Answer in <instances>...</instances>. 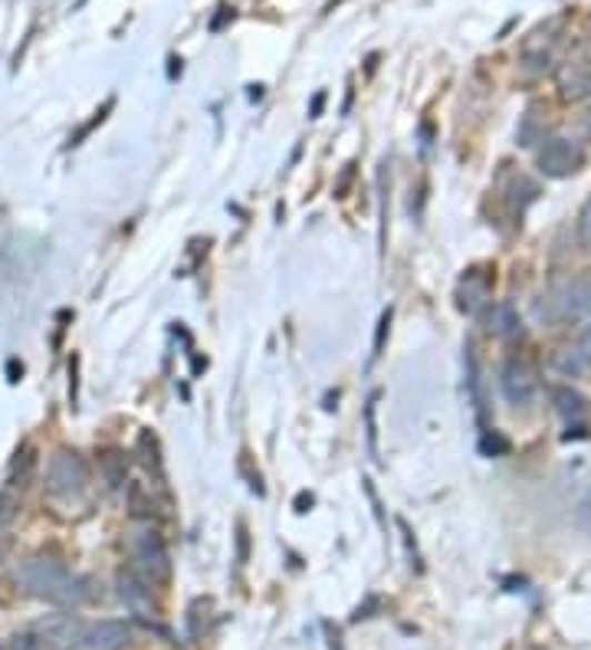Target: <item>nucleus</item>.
<instances>
[{"instance_id":"f257e3e1","label":"nucleus","mask_w":591,"mask_h":650,"mask_svg":"<svg viewBox=\"0 0 591 650\" xmlns=\"http://www.w3.org/2000/svg\"><path fill=\"white\" fill-rule=\"evenodd\" d=\"M17 584L40 598V601H50V604H82L89 601V581L86 578H76L63 559L57 556H33L27 562H20L17 569Z\"/></svg>"},{"instance_id":"f03ea898","label":"nucleus","mask_w":591,"mask_h":650,"mask_svg":"<svg viewBox=\"0 0 591 650\" xmlns=\"http://www.w3.org/2000/svg\"><path fill=\"white\" fill-rule=\"evenodd\" d=\"M129 556L136 562L132 569L146 578L148 584H164L171 578V556L154 526H136L129 532Z\"/></svg>"},{"instance_id":"7ed1b4c3","label":"nucleus","mask_w":591,"mask_h":650,"mask_svg":"<svg viewBox=\"0 0 591 650\" xmlns=\"http://www.w3.org/2000/svg\"><path fill=\"white\" fill-rule=\"evenodd\" d=\"M559 47H562V17H552L539 23L519 47V67L529 76H542L552 63H559Z\"/></svg>"},{"instance_id":"20e7f679","label":"nucleus","mask_w":591,"mask_h":650,"mask_svg":"<svg viewBox=\"0 0 591 650\" xmlns=\"http://www.w3.org/2000/svg\"><path fill=\"white\" fill-rule=\"evenodd\" d=\"M86 483H89L86 460L70 447H60L50 457V467H47V493L53 500H76V497L86 493Z\"/></svg>"},{"instance_id":"39448f33","label":"nucleus","mask_w":591,"mask_h":650,"mask_svg":"<svg viewBox=\"0 0 591 650\" xmlns=\"http://www.w3.org/2000/svg\"><path fill=\"white\" fill-rule=\"evenodd\" d=\"M549 319L565 322V326L591 322V270H582L579 277H572L569 283H562L552 292Z\"/></svg>"},{"instance_id":"423d86ee","label":"nucleus","mask_w":591,"mask_h":650,"mask_svg":"<svg viewBox=\"0 0 591 650\" xmlns=\"http://www.w3.org/2000/svg\"><path fill=\"white\" fill-rule=\"evenodd\" d=\"M535 164L545 178H572L585 164V151L579 148V142H572L565 136H552L539 144Z\"/></svg>"},{"instance_id":"0eeeda50","label":"nucleus","mask_w":591,"mask_h":650,"mask_svg":"<svg viewBox=\"0 0 591 650\" xmlns=\"http://www.w3.org/2000/svg\"><path fill=\"white\" fill-rule=\"evenodd\" d=\"M500 388L517 411H529L539 398V374L525 359H510L500 371Z\"/></svg>"},{"instance_id":"6e6552de","label":"nucleus","mask_w":591,"mask_h":650,"mask_svg":"<svg viewBox=\"0 0 591 650\" xmlns=\"http://www.w3.org/2000/svg\"><path fill=\"white\" fill-rule=\"evenodd\" d=\"M37 634L47 644V650H76L82 648L86 624H82V618H76L70 611H60V614H47L37 624Z\"/></svg>"},{"instance_id":"1a4fd4ad","label":"nucleus","mask_w":591,"mask_h":650,"mask_svg":"<svg viewBox=\"0 0 591 650\" xmlns=\"http://www.w3.org/2000/svg\"><path fill=\"white\" fill-rule=\"evenodd\" d=\"M116 588H119V598L126 601V608L136 618H142V621H154L158 618V604L151 598V584L136 569H119Z\"/></svg>"},{"instance_id":"9d476101","label":"nucleus","mask_w":591,"mask_h":650,"mask_svg":"<svg viewBox=\"0 0 591 650\" xmlns=\"http://www.w3.org/2000/svg\"><path fill=\"white\" fill-rule=\"evenodd\" d=\"M555 82H559V96L565 102H579L591 92V60L585 53H572L555 67Z\"/></svg>"},{"instance_id":"9b49d317","label":"nucleus","mask_w":591,"mask_h":650,"mask_svg":"<svg viewBox=\"0 0 591 650\" xmlns=\"http://www.w3.org/2000/svg\"><path fill=\"white\" fill-rule=\"evenodd\" d=\"M132 644V628L126 621H99L86 624L82 648L86 650H122Z\"/></svg>"},{"instance_id":"f8f14e48","label":"nucleus","mask_w":591,"mask_h":650,"mask_svg":"<svg viewBox=\"0 0 591 650\" xmlns=\"http://www.w3.org/2000/svg\"><path fill=\"white\" fill-rule=\"evenodd\" d=\"M99 470H102V480H106V487H109L112 493H119V490L129 487V453H126V450H119V447L102 450Z\"/></svg>"},{"instance_id":"ddd939ff","label":"nucleus","mask_w":591,"mask_h":650,"mask_svg":"<svg viewBox=\"0 0 591 650\" xmlns=\"http://www.w3.org/2000/svg\"><path fill=\"white\" fill-rule=\"evenodd\" d=\"M552 404H555V411H559L569 424H579V421H585V414H589L585 394H579V391L569 388V384H555V388H552Z\"/></svg>"},{"instance_id":"4468645a","label":"nucleus","mask_w":591,"mask_h":650,"mask_svg":"<svg viewBox=\"0 0 591 650\" xmlns=\"http://www.w3.org/2000/svg\"><path fill=\"white\" fill-rule=\"evenodd\" d=\"M490 326H493V332H497L500 339H517L519 332H522V322H519L517 309H513L510 302H500V306H493Z\"/></svg>"},{"instance_id":"2eb2a0df","label":"nucleus","mask_w":591,"mask_h":650,"mask_svg":"<svg viewBox=\"0 0 591 650\" xmlns=\"http://www.w3.org/2000/svg\"><path fill=\"white\" fill-rule=\"evenodd\" d=\"M487 296H490V283H487V280L477 283L473 277H467V283L460 289V309H463V312H477V309L487 302Z\"/></svg>"},{"instance_id":"dca6fc26","label":"nucleus","mask_w":591,"mask_h":650,"mask_svg":"<svg viewBox=\"0 0 591 650\" xmlns=\"http://www.w3.org/2000/svg\"><path fill=\"white\" fill-rule=\"evenodd\" d=\"M555 368L562 371V374H582L585 371V361L582 356L575 352V346H569V349H562V352H555Z\"/></svg>"},{"instance_id":"f3484780","label":"nucleus","mask_w":591,"mask_h":650,"mask_svg":"<svg viewBox=\"0 0 591 650\" xmlns=\"http://www.w3.org/2000/svg\"><path fill=\"white\" fill-rule=\"evenodd\" d=\"M20 516V500L10 490H0V532L10 529Z\"/></svg>"},{"instance_id":"a211bd4d","label":"nucleus","mask_w":591,"mask_h":650,"mask_svg":"<svg viewBox=\"0 0 591 650\" xmlns=\"http://www.w3.org/2000/svg\"><path fill=\"white\" fill-rule=\"evenodd\" d=\"M139 450L146 453L142 457V463H146L148 470H154V473H161V457H158V440L151 437L148 431L139 433Z\"/></svg>"},{"instance_id":"6ab92c4d","label":"nucleus","mask_w":591,"mask_h":650,"mask_svg":"<svg viewBox=\"0 0 591 650\" xmlns=\"http://www.w3.org/2000/svg\"><path fill=\"white\" fill-rule=\"evenodd\" d=\"M0 650H47V644L40 641V634H37V631H20V634L7 638V644H3Z\"/></svg>"},{"instance_id":"aec40b11","label":"nucleus","mask_w":591,"mask_h":650,"mask_svg":"<svg viewBox=\"0 0 591 650\" xmlns=\"http://www.w3.org/2000/svg\"><path fill=\"white\" fill-rule=\"evenodd\" d=\"M374 414H378V391L369 398V404H365V428H369V453L378 460V421H374Z\"/></svg>"},{"instance_id":"412c9836","label":"nucleus","mask_w":591,"mask_h":650,"mask_svg":"<svg viewBox=\"0 0 591 650\" xmlns=\"http://www.w3.org/2000/svg\"><path fill=\"white\" fill-rule=\"evenodd\" d=\"M575 233H579V243L591 250V198L582 204V211H579V223H575Z\"/></svg>"},{"instance_id":"4be33fe9","label":"nucleus","mask_w":591,"mask_h":650,"mask_svg":"<svg viewBox=\"0 0 591 650\" xmlns=\"http://www.w3.org/2000/svg\"><path fill=\"white\" fill-rule=\"evenodd\" d=\"M388 329H391V309H384V312H381V319H378V332H374V352H371V359H381V352H384V339H388Z\"/></svg>"},{"instance_id":"5701e85b","label":"nucleus","mask_w":591,"mask_h":650,"mask_svg":"<svg viewBox=\"0 0 591 650\" xmlns=\"http://www.w3.org/2000/svg\"><path fill=\"white\" fill-rule=\"evenodd\" d=\"M575 352L582 356V361H585V368H591V326L585 329V336L579 339V346H575Z\"/></svg>"},{"instance_id":"b1692460","label":"nucleus","mask_w":591,"mask_h":650,"mask_svg":"<svg viewBox=\"0 0 591 650\" xmlns=\"http://www.w3.org/2000/svg\"><path fill=\"white\" fill-rule=\"evenodd\" d=\"M237 559L247 562V526L243 522L237 526Z\"/></svg>"},{"instance_id":"393cba45","label":"nucleus","mask_w":591,"mask_h":650,"mask_svg":"<svg viewBox=\"0 0 591 650\" xmlns=\"http://www.w3.org/2000/svg\"><path fill=\"white\" fill-rule=\"evenodd\" d=\"M322 106H325V92H319V96L312 99V109H309V116H312V119H319V112H322Z\"/></svg>"},{"instance_id":"a878e982","label":"nucleus","mask_w":591,"mask_h":650,"mask_svg":"<svg viewBox=\"0 0 591 650\" xmlns=\"http://www.w3.org/2000/svg\"><path fill=\"white\" fill-rule=\"evenodd\" d=\"M305 506H312V493H299L296 497V512H305Z\"/></svg>"},{"instance_id":"bb28decb","label":"nucleus","mask_w":591,"mask_h":650,"mask_svg":"<svg viewBox=\"0 0 591 650\" xmlns=\"http://www.w3.org/2000/svg\"><path fill=\"white\" fill-rule=\"evenodd\" d=\"M589 96H591V92H589ZM585 132L591 136V109H589V119H585Z\"/></svg>"},{"instance_id":"cd10ccee","label":"nucleus","mask_w":591,"mask_h":650,"mask_svg":"<svg viewBox=\"0 0 591 650\" xmlns=\"http://www.w3.org/2000/svg\"><path fill=\"white\" fill-rule=\"evenodd\" d=\"M3 556H7V546H3V542H0V559H3Z\"/></svg>"}]
</instances>
